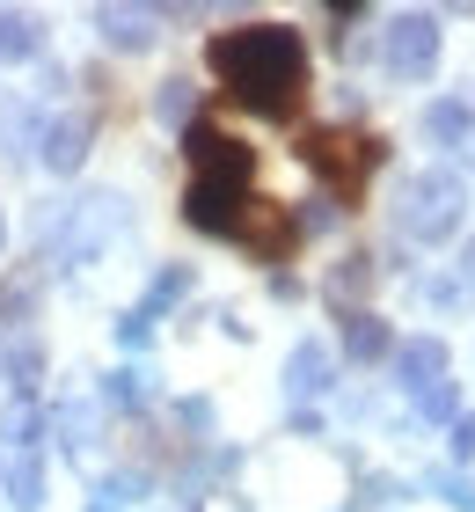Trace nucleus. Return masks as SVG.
<instances>
[{
  "label": "nucleus",
  "instance_id": "f8f14e48",
  "mask_svg": "<svg viewBox=\"0 0 475 512\" xmlns=\"http://www.w3.org/2000/svg\"><path fill=\"white\" fill-rule=\"evenodd\" d=\"M424 139H432V147H468L475 139V103H461V96H439L432 110H424Z\"/></svg>",
  "mask_w": 475,
  "mask_h": 512
},
{
  "label": "nucleus",
  "instance_id": "dca6fc26",
  "mask_svg": "<svg viewBox=\"0 0 475 512\" xmlns=\"http://www.w3.org/2000/svg\"><path fill=\"white\" fill-rule=\"evenodd\" d=\"M0 491H8L15 512H37V505H44V461H37V454H15L8 476H0Z\"/></svg>",
  "mask_w": 475,
  "mask_h": 512
},
{
  "label": "nucleus",
  "instance_id": "0eeeda50",
  "mask_svg": "<svg viewBox=\"0 0 475 512\" xmlns=\"http://www.w3.org/2000/svg\"><path fill=\"white\" fill-rule=\"evenodd\" d=\"M88 139H95V125L81 118V110H59V118L37 125V161H44L52 176H74L81 161H88Z\"/></svg>",
  "mask_w": 475,
  "mask_h": 512
},
{
  "label": "nucleus",
  "instance_id": "39448f33",
  "mask_svg": "<svg viewBox=\"0 0 475 512\" xmlns=\"http://www.w3.org/2000/svg\"><path fill=\"white\" fill-rule=\"evenodd\" d=\"M439 44H446L439 15L402 8V15H388V30H380V66H388L395 81H432L439 74Z\"/></svg>",
  "mask_w": 475,
  "mask_h": 512
},
{
  "label": "nucleus",
  "instance_id": "f257e3e1",
  "mask_svg": "<svg viewBox=\"0 0 475 512\" xmlns=\"http://www.w3.org/2000/svg\"><path fill=\"white\" fill-rule=\"evenodd\" d=\"M205 66L242 110H256V118H293L307 103V44H300V30H285V22L220 30L205 44Z\"/></svg>",
  "mask_w": 475,
  "mask_h": 512
},
{
  "label": "nucleus",
  "instance_id": "393cba45",
  "mask_svg": "<svg viewBox=\"0 0 475 512\" xmlns=\"http://www.w3.org/2000/svg\"><path fill=\"white\" fill-rule=\"evenodd\" d=\"M176 417H183V432H212V403H198V395L176 403Z\"/></svg>",
  "mask_w": 475,
  "mask_h": 512
},
{
  "label": "nucleus",
  "instance_id": "20e7f679",
  "mask_svg": "<svg viewBox=\"0 0 475 512\" xmlns=\"http://www.w3.org/2000/svg\"><path fill=\"white\" fill-rule=\"evenodd\" d=\"M380 154H388L380 139L344 132V125H322V132H307V139H300V161H307V169H315L337 198H359V191H366V176L380 169Z\"/></svg>",
  "mask_w": 475,
  "mask_h": 512
},
{
  "label": "nucleus",
  "instance_id": "7ed1b4c3",
  "mask_svg": "<svg viewBox=\"0 0 475 512\" xmlns=\"http://www.w3.org/2000/svg\"><path fill=\"white\" fill-rule=\"evenodd\" d=\"M461 220H468V183H461L454 169H417V176H402V191H395V227H402L410 242L439 249V242L461 235Z\"/></svg>",
  "mask_w": 475,
  "mask_h": 512
},
{
  "label": "nucleus",
  "instance_id": "6ab92c4d",
  "mask_svg": "<svg viewBox=\"0 0 475 512\" xmlns=\"http://www.w3.org/2000/svg\"><path fill=\"white\" fill-rule=\"evenodd\" d=\"M373 271H380V264H373L366 249H359V256H344V264L329 271V300H359V293L373 286Z\"/></svg>",
  "mask_w": 475,
  "mask_h": 512
},
{
  "label": "nucleus",
  "instance_id": "1a4fd4ad",
  "mask_svg": "<svg viewBox=\"0 0 475 512\" xmlns=\"http://www.w3.org/2000/svg\"><path fill=\"white\" fill-rule=\"evenodd\" d=\"M154 22H161L154 8H125V0H103V8H88V30L103 37L110 52H147V44L161 37Z\"/></svg>",
  "mask_w": 475,
  "mask_h": 512
},
{
  "label": "nucleus",
  "instance_id": "412c9836",
  "mask_svg": "<svg viewBox=\"0 0 475 512\" xmlns=\"http://www.w3.org/2000/svg\"><path fill=\"white\" fill-rule=\"evenodd\" d=\"M424 483H432V491L454 505V512H475V476H468V469H432Z\"/></svg>",
  "mask_w": 475,
  "mask_h": 512
},
{
  "label": "nucleus",
  "instance_id": "9d476101",
  "mask_svg": "<svg viewBox=\"0 0 475 512\" xmlns=\"http://www.w3.org/2000/svg\"><path fill=\"white\" fill-rule=\"evenodd\" d=\"M446 366H454V359H446V344H439V337H402V344H395V381L410 388V403H417L424 388H439V381H446Z\"/></svg>",
  "mask_w": 475,
  "mask_h": 512
},
{
  "label": "nucleus",
  "instance_id": "a878e982",
  "mask_svg": "<svg viewBox=\"0 0 475 512\" xmlns=\"http://www.w3.org/2000/svg\"><path fill=\"white\" fill-rule=\"evenodd\" d=\"M88 512H117V505H103V498H95V505H88Z\"/></svg>",
  "mask_w": 475,
  "mask_h": 512
},
{
  "label": "nucleus",
  "instance_id": "6e6552de",
  "mask_svg": "<svg viewBox=\"0 0 475 512\" xmlns=\"http://www.w3.org/2000/svg\"><path fill=\"white\" fill-rule=\"evenodd\" d=\"M329 388H337V352H329L322 337H300L293 352H285V395L307 410V403H315V395H329Z\"/></svg>",
  "mask_w": 475,
  "mask_h": 512
},
{
  "label": "nucleus",
  "instance_id": "ddd939ff",
  "mask_svg": "<svg viewBox=\"0 0 475 512\" xmlns=\"http://www.w3.org/2000/svg\"><path fill=\"white\" fill-rule=\"evenodd\" d=\"M44 432L59 439V454H88V439H95V403H88V395L59 403L52 417H44Z\"/></svg>",
  "mask_w": 475,
  "mask_h": 512
},
{
  "label": "nucleus",
  "instance_id": "bb28decb",
  "mask_svg": "<svg viewBox=\"0 0 475 512\" xmlns=\"http://www.w3.org/2000/svg\"><path fill=\"white\" fill-rule=\"evenodd\" d=\"M0 249H8V220H0Z\"/></svg>",
  "mask_w": 475,
  "mask_h": 512
},
{
  "label": "nucleus",
  "instance_id": "423d86ee",
  "mask_svg": "<svg viewBox=\"0 0 475 512\" xmlns=\"http://www.w3.org/2000/svg\"><path fill=\"white\" fill-rule=\"evenodd\" d=\"M125 220H132V205L117 198V191H88V198H74V213H66V249H59L66 264H59V271H81L88 256L103 249L117 227H125Z\"/></svg>",
  "mask_w": 475,
  "mask_h": 512
},
{
  "label": "nucleus",
  "instance_id": "5701e85b",
  "mask_svg": "<svg viewBox=\"0 0 475 512\" xmlns=\"http://www.w3.org/2000/svg\"><path fill=\"white\" fill-rule=\"evenodd\" d=\"M446 447H454V461H475V410H461L454 425H446Z\"/></svg>",
  "mask_w": 475,
  "mask_h": 512
},
{
  "label": "nucleus",
  "instance_id": "aec40b11",
  "mask_svg": "<svg viewBox=\"0 0 475 512\" xmlns=\"http://www.w3.org/2000/svg\"><path fill=\"white\" fill-rule=\"evenodd\" d=\"M183 293H190V271H183V264H169V271H161V278H154V286H147V300H139V315H147V322H154L161 308H176V300H183Z\"/></svg>",
  "mask_w": 475,
  "mask_h": 512
},
{
  "label": "nucleus",
  "instance_id": "2eb2a0df",
  "mask_svg": "<svg viewBox=\"0 0 475 512\" xmlns=\"http://www.w3.org/2000/svg\"><path fill=\"white\" fill-rule=\"evenodd\" d=\"M154 118L169 125V132H190V125H198V81H183V74L161 81L154 88Z\"/></svg>",
  "mask_w": 475,
  "mask_h": 512
},
{
  "label": "nucleus",
  "instance_id": "4be33fe9",
  "mask_svg": "<svg viewBox=\"0 0 475 512\" xmlns=\"http://www.w3.org/2000/svg\"><path fill=\"white\" fill-rule=\"evenodd\" d=\"M417 417H432V425H454V417H461V388H454V381L424 388V395H417Z\"/></svg>",
  "mask_w": 475,
  "mask_h": 512
},
{
  "label": "nucleus",
  "instance_id": "f03ea898",
  "mask_svg": "<svg viewBox=\"0 0 475 512\" xmlns=\"http://www.w3.org/2000/svg\"><path fill=\"white\" fill-rule=\"evenodd\" d=\"M183 154H190V191H183V220L198 235H242L249 205H256V154L242 147L234 132L220 125H190L183 132Z\"/></svg>",
  "mask_w": 475,
  "mask_h": 512
},
{
  "label": "nucleus",
  "instance_id": "f3484780",
  "mask_svg": "<svg viewBox=\"0 0 475 512\" xmlns=\"http://www.w3.org/2000/svg\"><path fill=\"white\" fill-rule=\"evenodd\" d=\"M0 439H8L15 454H30L37 439H44V410H37V395H15V403L0 410Z\"/></svg>",
  "mask_w": 475,
  "mask_h": 512
},
{
  "label": "nucleus",
  "instance_id": "a211bd4d",
  "mask_svg": "<svg viewBox=\"0 0 475 512\" xmlns=\"http://www.w3.org/2000/svg\"><path fill=\"white\" fill-rule=\"evenodd\" d=\"M103 403H117V410L154 403V366H117V374L103 381Z\"/></svg>",
  "mask_w": 475,
  "mask_h": 512
},
{
  "label": "nucleus",
  "instance_id": "9b49d317",
  "mask_svg": "<svg viewBox=\"0 0 475 512\" xmlns=\"http://www.w3.org/2000/svg\"><path fill=\"white\" fill-rule=\"evenodd\" d=\"M344 359H351V366L395 359V337H388V322H380L373 308H351V315H344Z\"/></svg>",
  "mask_w": 475,
  "mask_h": 512
},
{
  "label": "nucleus",
  "instance_id": "4468645a",
  "mask_svg": "<svg viewBox=\"0 0 475 512\" xmlns=\"http://www.w3.org/2000/svg\"><path fill=\"white\" fill-rule=\"evenodd\" d=\"M44 52V15H22V8H0V59L22 66Z\"/></svg>",
  "mask_w": 475,
  "mask_h": 512
},
{
  "label": "nucleus",
  "instance_id": "b1692460",
  "mask_svg": "<svg viewBox=\"0 0 475 512\" xmlns=\"http://www.w3.org/2000/svg\"><path fill=\"white\" fill-rule=\"evenodd\" d=\"M147 337H154V322L139 315V308H132L125 322H117V344H125V352H139V344H147Z\"/></svg>",
  "mask_w": 475,
  "mask_h": 512
}]
</instances>
